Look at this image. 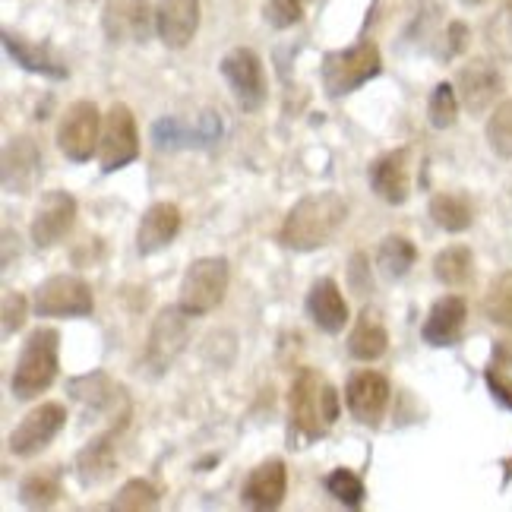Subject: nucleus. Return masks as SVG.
Listing matches in <instances>:
<instances>
[{
    "instance_id": "nucleus-3",
    "label": "nucleus",
    "mask_w": 512,
    "mask_h": 512,
    "mask_svg": "<svg viewBox=\"0 0 512 512\" xmlns=\"http://www.w3.org/2000/svg\"><path fill=\"white\" fill-rule=\"evenodd\" d=\"M57 370H61V332L51 326L32 329L13 364V377H10L13 396L19 402L38 399L57 380Z\"/></svg>"
},
{
    "instance_id": "nucleus-8",
    "label": "nucleus",
    "mask_w": 512,
    "mask_h": 512,
    "mask_svg": "<svg viewBox=\"0 0 512 512\" xmlns=\"http://www.w3.org/2000/svg\"><path fill=\"white\" fill-rule=\"evenodd\" d=\"M190 313L177 304V307H165L159 310L152 329H149V342L143 351V367L152 373V377H162L168 373V367L177 361V354L184 351L187 339H190Z\"/></svg>"
},
{
    "instance_id": "nucleus-1",
    "label": "nucleus",
    "mask_w": 512,
    "mask_h": 512,
    "mask_svg": "<svg viewBox=\"0 0 512 512\" xmlns=\"http://www.w3.org/2000/svg\"><path fill=\"white\" fill-rule=\"evenodd\" d=\"M345 222H348V203L336 190L307 193L288 209L279 231V244L294 253H313L336 238Z\"/></svg>"
},
{
    "instance_id": "nucleus-37",
    "label": "nucleus",
    "mask_w": 512,
    "mask_h": 512,
    "mask_svg": "<svg viewBox=\"0 0 512 512\" xmlns=\"http://www.w3.org/2000/svg\"><path fill=\"white\" fill-rule=\"evenodd\" d=\"M263 16L272 29H291L301 23L304 10H301V0H266Z\"/></svg>"
},
{
    "instance_id": "nucleus-18",
    "label": "nucleus",
    "mask_w": 512,
    "mask_h": 512,
    "mask_svg": "<svg viewBox=\"0 0 512 512\" xmlns=\"http://www.w3.org/2000/svg\"><path fill=\"white\" fill-rule=\"evenodd\" d=\"M370 190L389 206H402L411 196V152L392 149L383 152L377 162L367 168Z\"/></svg>"
},
{
    "instance_id": "nucleus-12",
    "label": "nucleus",
    "mask_w": 512,
    "mask_h": 512,
    "mask_svg": "<svg viewBox=\"0 0 512 512\" xmlns=\"http://www.w3.org/2000/svg\"><path fill=\"white\" fill-rule=\"evenodd\" d=\"M64 424H67V408L61 402H42L13 427L7 446L19 459L38 456L45 446H51V440L64 430Z\"/></svg>"
},
{
    "instance_id": "nucleus-32",
    "label": "nucleus",
    "mask_w": 512,
    "mask_h": 512,
    "mask_svg": "<svg viewBox=\"0 0 512 512\" xmlns=\"http://www.w3.org/2000/svg\"><path fill=\"white\" fill-rule=\"evenodd\" d=\"M484 313L490 323L512 329V269L494 275V282L484 294Z\"/></svg>"
},
{
    "instance_id": "nucleus-39",
    "label": "nucleus",
    "mask_w": 512,
    "mask_h": 512,
    "mask_svg": "<svg viewBox=\"0 0 512 512\" xmlns=\"http://www.w3.org/2000/svg\"><path fill=\"white\" fill-rule=\"evenodd\" d=\"M484 383H487V389H490V396H494L503 408L512 411V380H509V373H506L503 367H494V364H490V367L484 370Z\"/></svg>"
},
{
    "instance_id": "nucleus-14",
    "label": "nucleus",
    "mask_w": 512,
    "mask_h": 512,
    "mask_svg": "<svg viewBox=\"0 0 512 512\" xmlns=\"http://www.w3.org/2000/svg\"><path fill=\"white\" fill-rule=\"evenodd\" d=\"M45 174V159L42 149L32 140V136H13L4 146V168H0V181H4L7 193L16 196H29L38 184H42Z\"/></svg>"
},
{
    "instance_id": "nucleus-11",
    "label": "nucleus",
    "mask_w": 512,
    "mask_h": 512,
    "mask_svg": "<svg viewBox=\"0 0 512 512\" xmlns=\"http://www.w3.org/2000/svg\"><path fill=\"white\" fill-rule=\"evenodd\" d=\"M225 83L241 111H260L266 105V73L263 61L250 48H231L219 64Z\"/></svg>"
},
{
    "instance_id": "nucleus-28",
    "label": "nucleus",
    "mask_w": 512,
    "mask_h": 512,
    "mask_svg": "<svg viewBox=\"0 0 512 512\" xmlns=\"http://www.w3.org/2000/svg\"><path fill=\"white\" fill-rule=\"evenodd\" d=\"M430 219L437 228L449 234H462L475 222V206L465 193H433L430 200Z\"/></svg>"
},
{
    "instance_id": "nucleus-33",
    "label": "nucleus",
    "mask_w": 512,
    "mask_h": 512,
    "mask_svg": "<svg viewBox=\"0 0 512 512\" xmlns=\"http://www.w3.org/2000/svg\"><path fill=\"white\" fill-rule=\"evenodd\" d=\"M459 92L452 83H437L430 92V102H427V117H430V127L433 130H449L452 124L459 121Z\"/></svg>"
},
{
    "instance_id": "nucleus-31",
    "label": "nucleus",
    "mask_w": 512,
    "mask_h": 512,
    "mask_svg": "<svg viewBox=\"0 0 512 512\" xmlns=\"http://www.w3.org/2000/svg\"><path fill=\"white\" fill-rule=\"evenodd\" d=\"M471 269H475V256H471V247L465 244H452L433 256V275L449 288L465 285L471 279Z\"/></svg>"
},
{
    "instance_id": "nucleus-24",
    "label": "nucleus",
    "mask_w": 512,
    "mask_h": 512,
    "mask_svg": "<svg viewBox=\"0 0 512 512\" xmlns=\"http://www.w3.org/2000/svg\"><path fill=\"white\" fill-rule=\"evenodd\" d=\"M177 231H181V209L174 203H152L136 225V253L152 256L165 250L177 238Z\"/></svg>"
},
{
    "instance_id": "nucleus-13",
    "label": "nucleus",
    "mask_w": 512,
    "mask_h": 512,
    "mask_svg": "<svg viewBox=\"0 0 512 512\" xmlns=\"http://www.w3.org/2000/svg\"><path fill=\"white\" fill-rule=\"evenodd\" d=\"M222 136V117L215 111H203L196 124H184L181 117H159L152 124V143L162 152L171 149H209Z\"/></svg>"
},
{
    "instance_id": "nucleus-5",
    "label": "nucleus",
    "mask_w": 512,
    "mask_h": 512,
    "mask_svg": "<svg viewBox=\"0 0 512 512\" xmlns=\"http://www.w3.org/2000/svg\"><path fill=\"white\" fill-rule=\"evenodd\" d=\"M231 282V266L225 256H200L193 260L181 279V304L190 317H206L215 307L225 301Z\"/></svg>"
},
{
    "instance_id": "nucleus-23",
    "label": "nucleus",
    "mask_w": 512,
    "mask_h": 512,
    "mask_svg": "<svg viewBox=\"0 0 512 512\" xmlns=\"http://www.w3.org/2000/svg\"><path fill=\"white\" fill-rule=\"evenodd\" d=\"M124 427H108L105 433H98V437H92L80 452H76V481H80L83 487H95L102 484L114 475L117 468V452H114V440L117 433H121Z\"/></svg>"
},
{
    "instance_id": "nucleus-17",
    "label": "nucleus",
    "mask_w": 512,
    "mask_h": 512,
    "mask_svg": "<svg viewBox=\"0 0 512 512\" xmlns=\"http://www.w3.org/2000/svg\"><path fill=\"white\" fill-rule=\"evenodd\" d=\"M152 19L149 0H105L102 29L114 45H140L152 32Z\"/></svg>"
},
{
    "instance_id": "nucleus-7",
    "label": "nucleus",
    "mask_w": 512,
    "mask_h": 512,
    "mask_svg": "<svg viewBox=\"0 0 512 512\" xmlns=\"http://www.w3.org/2000/svg\"><path fill=\"white\" fill-rule=\"evenodd\" d=\"M140 159V130L136 117L124 102H114L102 117V140H98V165L105 174H114Z\"/></svg>"
},
{
    "instance_id": "nucleus-4",
    "label": "nucleus",
    "mask_w": 512,
    "mask_h": 512,
    "mask_svg": "<svg viewBox=\"0 0 512 512\" xmlns=\"http://www.w3.org/2000/svg\"><path fill=\"white\" fill-rule=\"evenodd\" d=\"M380 73H383V57L373 42H358L342 51H329L320 67L323 89L329 98H345L351 92H358L364 83L377 80Z\"/></svg>"
},
{
    "instance_id": "nucleus-22",
    "label": "nucleus",
    "mask_w": 512,
    "mask_h": 512,
    "mask_svg": "<svg viewBox=\"0 0 512 512\" xmlns=\"http://www.w3.org/2000/svg\"><path fill=\"white\" fill-rule=\"evenodd\" d=\"M288 494V468L282 459H266L256 465L244 487H241V503L250 509H275L282 506Z\"/></svg>"
},
{
    "instance_id": "nucleus-15",
    "label": "nucleus",
    "mask_w": 512,
    "mask_h": 512,
    "mask_svg": "<svg viewBox=\"0 0 512 512\" xmlns=\"http://www.w3.org/2000/svg\"><path fill=\"white\" fill-rule=\"evenodd\" d=\"M73 222H76V200H73V193H67V190H48L42 196V203L35 206L32 225H29L32 244L38 250L57 247L70 234Z\"/></svg>"
},
{
    "instance_id": "nucleus-40",
    "label": "nucleus",
    "mask_w": 512,
    "mask_h": 512,
    "mask_svg": "<svg viewBox=\"0 0 512 512\" xmlns=\"http://www.w3.org/2000/svg\"><path fill=\"white\" fill-rule=\"evenodd\" d=\"M348 285L354 294H370L373 291V275H370V260L364 253H354L351 263H348Z\"/></svg>"
},
{
    "instance_id": "nucleus-25",
    "label": "nucleus",
    "mask_w": 512,
    "mask_h": 512,
    "mask_svg": "<svg viewBox=\"0 0 512 512\" xmlns=\"http://www.w3.org/2000/svg\"><path fill=\"white\" fill-rule=\"evenodd\" d=\"M307 313L317 329H323L326 336H339L348 326V301L342 288L332 279H317L307 291Z\"/></svg>"
},
{
    "instance_id": "nucleus-42",
    "label": "nucleus",
    "mask_w": 512,
    "mask_h": 512,
    "mask_svg": "<svg viewBox=\"0 0 512 512\" xmlns=\"http://www.w3.org/2000/svg\"><path fill=\"white\" fill-rule=\"evenodd\" d=\"M487 38H490V45H494L497 51H503V54L512 57V7L503 10V13H497V19L490 23Z\"/></svg>"
},
{
    "instance_id": "nucleus-21",
    "label": "nucleus",
    "mask_w": 512,
    "mask_h": 512,
    "mask_svg": "<svg viewBox=\"0 0 512 512\" xmlns=\"http://www.w3.org/2000/svg\"><path fill=\"white\" fill-rule=\"evenodd\" d=\"M4 51L10 54V61H16V67L35 76H48V80H67L70 76V67L61 61V54L45 42H32V38L4 29Z\"/></svg>"
},
{
    "instance_id": "nucleus-41",
    "label": "nucleus",
    "mask_w": 512,
    "mask_h": 512,
    "mask_svg": "<svg viewBox=\"0 0 512 512\" xmlns=\"http://www.w3.org/2000/svg\"><path fill=\"white\" fill-rule=\"evenodd\" d=\"M465 48H468V26L465 23H449L446 35H443V48L437 51V57H440V61H452V57H459Z\"/></svg>"
},
{
    "instance_id": "nucleus-19",
    "label": "nucleus",
    "mask_w": 512,
    "mask_h": 512,
    "mask_svg": "<svg viewBox=\"0 0 512 512\" xmlns=\"http://www.w3.org/2000/svg\"><path fill=\"white\" fill-rule=\"evenodd\" d=\"M200 29V0H159L155 32L171 51H184Z\"/></svg>"
},
{
    "instance_id": "nucleus-16",
    "label": "nucleus",
    "mask_w": 512,
    "mask_h": 512,
    "mask_svg": "<svg viewBox=\"0 0 512 512\" xmlns=\"http://www.w3.org/2000/svg\"><path fill=\"white\" fill-rule=\"evenodd\" d=\"M389 380L377 370H358L345 386V405L351 418L364 427H377L389 408Z\"/></svg>"
},
{
    "instance_id": "nucleus-29",
    "label": "nucleus",
    "mask_w": 512,
    "mask_h": 512,
    "mask_svg": "<svg viewBox=\"0 0 512 512\" xmlns=\"http://www.w3.org/2000/svg\"><path fill=\"white\" fill-rule=\"evenodd\" d=\"M418 263V247L411 244L402 234H386L377 247V269L383 279L389 282H399L411 272V266Z\"/></svg>"
},
{
    "instance_id": "nucleus-26",
    "label": "nucleus",
    "mask_w": 512,
    "mask_h": 512,
    "mask_svg": "<svg viewBox=\"0 0 512 512\" xmlns=\"http://www.w3.org/2000/svg\"><path fill=\"white\" fill-rule=\"evenodd\" d=\"M465 317H468V307L459 294H446L437 304L430 307L427 320H424V329L421 336L430 348H449L456 345L462 329H465Z\"/></svg>"
},
{
    "instance_id": "nucleus-35",
    "label": "nucleus",
    "mask_w": 512,
    "mask_h": 512,
    "mask_svg": "<svg viewBox=\"0 0 512 512\" xmlns=\"http://www.w3.org/2000/svg\"><path fill=\"white\" fill-rule=\"evenodd\" d=\"M326 490L339 503H345L348 509H358L364 503V497H367L364 481L354 475L351 468H332L329 475H326Z\"/></svg>"
},
{
    "instance_id": "nucleus-6",
    "label": "nucleus",
    "mask_w": 512,
    "mask_h": 512,
    "mask_svg": "<svg viewBox=\"0 0 512 512\" xmlns=\"http://www.w3.org/2000/svg\"><path fill=\"white\" fill-rule=\"evenodd\" d=\"M67 392L73 396V402H80L86 408V415L105 418L117 427H127V421H130L127 386L111 380L105 370H92L86 377H73L67 383Z\"/></svg>"
},
{
    "instance_id": "nucleus-30",
    "label": "nucleus",
    "mask_w": 512,
    "mask_h": 512,
    "mask_svg": "<svg viewBox=\"0 0 512 512\" xmlns=\"http://www.w3.org/2000/svg\"><path fill=\"white\" fill-rule=\"evenodd\" d=\"M61 497H64V484H61V471L57 468H38L19 484V503L26 509H48Z\"/></svg>"
},
{
    "instance_id": "nucleus-36",
    "label": "nucleus",
    "mask_w": 512,
    "mask_h": 512,
    "mask_svg": "<svg viewBox=\"0 0 512 512\" xmlns=\"http://www.w3.org/2000/svg\"><path fill=\"white\" fill-rule=\"evenodd\" d=\"M487 143L500 159H512V98H506L487 121Z\"/></svg>"
},
{
    "instance_id": "nucleus-34",
    "label": "nucleus",
    "mask_w": 512,
    "mask_h": 512,
    "mask_svg": "<svg viewBox=\"0 0 512 512\" xmlns=\"http://www.w3.org/2000/svg\"><path fill=\"white\" fill-rule=\"evenodd\" d=\"M159 503H162L159 487H155L152 481L133 478V481H127L121 490H117V497L111 500V509H121V512H143V509H155Z\"/></svg>"
},
{
    "instance_id": "nucleus-44",
    "label": "nucleus",
    "mask_w": 512,
    "mask_h": 512,
    "mask_svg": "<svg viewBox=\"0 0 512 512\" xmlns=\"http://www.w3.org/2000/svg\"><path fill=\"white\" fill-rule=\"evenodd\" d=\"M462 4H468V7H478V4H484V0H462Z\"/></svg>"
},
{
    "instance_id": "nucleus-2",
    "label": "nucleus",
    "mask_w": 512,
    "mask_h": 512,
    "mask_svg": "<svg viewBox=\"0 0 512 512\" xmlns=\"http://www.w3.org/2000/svg\"><path fill=\"white\" fill-rule=\"evenodd\" d=\"M291 427L304 440H323L339 421V392L317 367H301L291 383Z\"/></svg>"
},
{
    "instance_id": "nucleus-38",
    "label": "nucleus",
    "mask_w": 512,
    "mask_h": 512,
    "mask_svg": "<svg viewBox=\"0 0 512 512\" xmlns=\"http://www.w3.org/2000/svg\"><path fill=\"white\" fill-rule=\"evenodd\" d=\"M29 301L23 291H4V336H13L26 326Z\"/></svg>"
},
{
    "instance_id": "nucleus-9",
    "label": "nucleus",
    "mask_w": 512,
    "mask_h": 512,
    "mask_svg": "<svg viewBox=\"0 0 512 512\" xmlns=\"http://www.w3.org/2000/svg\"><path fill=\"white\" fill-rule=\"evenodd\" d=\"M32 310L38 317H89L95 310L92 285L80 275H51L32 294Z\"/></svg>"
},
{
    "instance_id": "nucleus-43",
    "label": "nucleus",
    "mask_w": 512,
    "mask_h": 512,
    "mask_svg": "<svg viewBox=\"0 0 512 512\" xmlns=\"http://www.w3.org/2000/svg\"><path fill=\"white\" fill-rule=\"evenodd\" d=\"M494 367H512V336L494 342Z\"/></svg>"
},
{
    "instance_id": "nucleus-20",
    "label": "nucleus",
    "mask_w": 512,
    "mask_h": 512,
    "mask_svg": "<svg viewBox=\"0 0 512 512\" xmlns=\"http://www.w3.org/2000/svg\"><path fill=\"white\" fill-rule=\"evenodd\" d=\"M500 89H503V76H500V70L490 61H471L456 76L459 102L471 114H484L490 105L497 102Z\"/></svg>"
},
{
    "instance_id": "nucleus-27",
    "label": "nucleus",
    "mask_w": 512,
    "mask_h": 512,
    "mask_svg": "<svg viewBox=\"0 0 512 512\" xmlns=\"http://www.w3.org/2000/svg\"><path fill=\"white\" fill-rule=\"evenodd\" d=\"M389 348V332L383 323V313L377 307H364L361 317L354 320L348 336V354L354 361H377Z\"/></svg>"
},
{
    "instance_id": "nucleus-10",
    "label": "nucleus",
    "mask_w": 512,
    "mask_h": 512,
    "mask_svg": "<svg viewBox=\"0 0 512 512\" xmlns=\"http://www.w3.org/2000/svg\"><path fill=\"white\" fill-rule=\"evenodd\" d=\"M98 140H102V114L92 102H73L57 124V149L67 155V162L83 165L98 152Z\"/></svg>"
}]
</instances>
